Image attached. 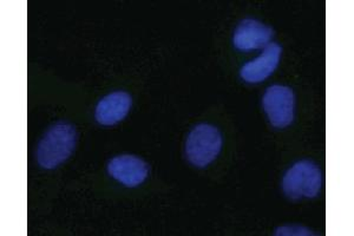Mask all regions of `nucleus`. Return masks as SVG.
Returning <instances> with one entry per match:
<instances>
[{"instance_id": "f257e3e1", "label": "nucleus", "mask_w": 354, "mask_h": 236, "mask_svg": "<svg viewBox=\"0 0 354 236\" xmlns=\"http://www.w3.org/2000/svg\"><path fill=\"white\" fill-rule=\"evenodd\" d=\"M77 132L73 125L58 122L48 129L37 148V161L41 168L55 169L71 156L76 147Z\"/></svg>"}, {"instance_id": "f03ea898", "label": "nucleus", "mask_w": 354, "mask_h": 236, "mask_svg": "<svg viewBox=\"0 0 354 236\" xmlns=\"http://www.w3.org/2000/svg\"><path fill=\"white\" fill-rule=\"evenodd\" d=\"M322 184V170L317 164L305 160L297 162L287 170L282 180V189L287 197L297 201L318 197Z\"/></svg>"}, {"instance_id": "7ed1b4c3", "label": "nucleus", "mask_w": 354, "mask_h": 236, "mask_svg": "<svg viewBox=\"0 0 354 236\" xmlns=\"http://www.w3.org/2000/svg\"><path fill=\"white\" fill-rule=\"evenodd\" d=\"M222 149V135L210 125H198L190 131L185 142V155L190 163L205 168L212 163Z\"/></svg>"}, {"instance_id": "20e7f679", "label": "nucleus", "mask_w": 354, "mask_h": 236, "mask_svg": "<svg viewBox=\"0 0 354 236\" xmlns=\"http://www.w3.org/2000/svg\"><path fill=\"white\" fill-rule=\"evenodd\" d=\"M266 115L275 128H286L294 120L295 97L292 89L283 85H272L262 98Z\"/></svg>"}, {"instance_id": "39448f33", "label": "nucleus", "mask_w": 354, "mask_h": 236, "mask_svg": "<svg viewBox=\"0 0 354 236\" xmlns=\"http://www.w3.org/2000/svg\"><path fill=\"white\" fill-rule=\"evenodd\" d=\"M111 177L125 187L133 188L143 183L149 175V165L140 157L122 155L113 157L108 164Z\"/></svg>"}, {"instance_id": "423d86ee", "label": "nucleus", "mask_w": 354, "mask_h": 236, "mask_svg": "<svg viewBox=\"0 0 354 236\" xmlns=\"http://www.w3.org/2000/svg\"><path fill=\"white\" fill-rule=\"evenodd\" d=\"M282 48L277 43L267 45L261 55L245 63L240 71L242 80L250 84H258L272 75L281 60Z\"/></svg>"}, {"instance_id": "0eeeda50", "label": "nucleus", "mask_w": 354, "mask_h": 236, "mask_svg": "<svg viewBox=\"0 0 354 236\" xmlns=\"http://www.w3.org/2000/svg\"><path fill=\"white\" fill-rule=\"evenodd\" d=\"M273 35V28L259 20H242L234 33V46L240 51L266 48L270 44Z\"/></svg>"}, {"instance_id": "6e6552de", "label": "nucleus", "mask_w": 354, "mask_h": 236, "mask_svg": "<svg viewBox=\"0 0 354 236\" xmlns=\"http://www.w3.org/2000/svg\"><path fill=\"white\" fill-rule=\"evenodd\" d=\"M133 100L128 92L116 91L98 102L95 111L96 120L102 125H115L129 114Z\"/></svg>"}, {"instance_id": "1a4fd4ad", "label": "nucleus", "mask_w": 354, "mask_h": 236, "mask_svg": "<svg viewBox=\"0 0 354 236\" xmlns=\"http://www.w3.org/2000/svg\"><path fill=\"white\" fill-rule=\"evenodd\" d=\"M275 235H314L313 233L310 232V229L298 224H292V226H283L280 228L277 229Z\"/></svg>"}]
</instances>
